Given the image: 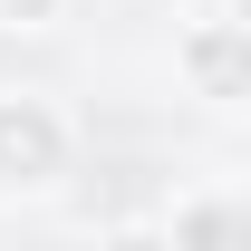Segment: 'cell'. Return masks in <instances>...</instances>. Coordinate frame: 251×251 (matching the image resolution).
<instances>
[{"instance_id": "1", "label": "cell", "mask_w": 251, "mask_h": 251, "mask_svg": "<svg viewBox=\"0 0 251 251\" xmlns=\"http://www.w3.org/2000/svg\"><path fill=\"white\" fill-rule=\"evenodd\" d=\"M77 174V116L58 87L10 77L0 87V203H49Z\"/></svg>"}, {"instance_id": "2", "label": "cell", "mask_w": 251, "mask_h": 251, "mask_svg": "<svg viewBox=\"0 0 251 251\" xmlns=\"http://www.w3.org/2000/svg\"><path fill=\"white\" fill-rule=\"evenodd\" d=\"M174 77H184V97H203L213 116H232L251 97V39L232 10H203V20H184L174 29Z\"/></svg>"}, {"instance_id": "3", "label": "cell", "mask_w": 251, "mask_h": 251, "mask_svg": "<svg viewBox=\"0 0 251 251\" xmlns=\"http://www.w3.org/2000/svg\"><path fill=\"white\" fill-rule=\"evenodd\" d=\"M77 0H0V39H49Z\"/></svg>"}, {"instance_id": "4", "label": "cell", "mask_w": 251, "mask_h": 251, "mask_svg": "<svg viewBox=\"0 0 251 251\" xmlns=\"http://www.w3.org/2000/svg\"><path fill=\"white\" fill-rule=\"evenodd\" d=\"M97 251H174L164 222H116V232H97Z\"/></svg>"}]
</instances>
